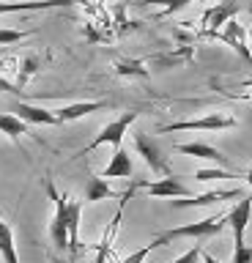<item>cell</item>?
<instances>
[{
    "instance_id": "obj_31",
    "label": "cell",
    "mask_w": 252,
    "mask_h": 263,
    "mask_svg": "<svg viewBox=\"0 0 252 263\" xmlns=\"http://www.w3.org/2000/svg\"><path fill=\"white\" fill-rule=\"evenodd\" d=\"M249 16H252V11H249ZM247 39H249V47H252V22H249V30H247Z\"/></svg>"
},
{
    "instance_id": "obj_27",
    "label": "cell",
    "mask_w": 252,
    "mask_h": 263,
    "mask_svg": "<svg viewBox=\"0 0 252 263\" xmlns=\"http://www.w3.org/2000/svg\"><path fill=\"white\" fill-rule=\"evenodd\" d=\"M118 74H145L143 63H118Z\"/></svg>"
},
{
    "instance_id": "obj_23",
    "label": "cell",
    "mask_w": 252,
    "mask_h": 263,
    "mask_svg": "<svg viewBox=\"0 0 252 263\" xmlns=\"http://www.w3.org/2000/svg\"><path fill=\"white\" fill-rule=\"evenodd\" d=\"M157 247H159V241L153 238V241H148L145 247H140V250H134L132 255H126V258H124V260H118V263H143V260L148 258V255H151L153 250H157Z\"/></svg>"
},
{
    "instance_id": "obj_29",
    "label": "cell",
    "mask_w": 252,
    "mask_h": 263,
    "mask_svg": "<svg viewBox=\"0 0 252 263\" xmlns=\"http://www.w3.org/2000/svg\"><path fill=\"white\" fill-rule=\"evenodd\" d=\"M0 93H20V88L14 85V82H9L3 77V74H0Z\"/></svg>"
},
{
    "instance_id": "obj_19",
    "label": "cell",
    "mask_w": 252,
    "mask_h": 263,
    "mask_svg": "<svg viewBox=\"0 0 252 263\" xmlns=\"http://www.w3.org/2000/svg\"><path fill=\"white\" fill-rule=\"evenodd\" d=\"M0 132L9 135L11 140H20L22 135H28V123L20 121L14 112H0Z\"/></svg>"
},
{
    "instance_id": "obj_21",
    "label": "cell",
    "mask_w": 252,
    "mask_h": 263,
    "mask_svg": "<svg viewBox=\"0 0 252 263\" xmlns=\"http://www.w3.org/2000/svg\"><path fill=\"white\" fill-rule=\"evenodd\" d=\"M195 181H225V178H239L236 173L230 170H217V167H203V170H195Z\"/></svg>"
},
{
    "instance_id": "obj_24",
    "label": "cell",
    "mask_w": 252,
    "mask_h": 263,
    "mask_svg": "<svg viewBox=\"0 0 252 263\" xmlns=\"http://www.w3.org/2000/svg\"><path fill=\"white\" fill-rule=\"evenodd\" d=\"M230 263H252V247L244 241H233V260Z\"/></svg>"
},
{
    "instance_id": "obj_26",
    "label": "cell",
    "mask_w": 252,
    "mask_h": 263,
    "mask_svg": "<svg viewBox=\"0 0 252 263\" xmlns=\"http://www.w3.org/2000/svg\"><path fill=\"white\" fill-rule=\"evenodd\" d=\"M200 255H203V250H200V244H195L192 250H186L181 258H176L173 263H200Z\"/></svg>"
},
{
    "instance_id": "obj_30",
    "label": "cell",
    "mask_w": 252,
    "mask_h": 263,
    "mask_svg": "<svg viewBox=\"0 0 252 263\" xmlns=\"http://www.w3.org/2000/svg\"><path fill=\"white\" fill-rule=\"evenodd\" d=\"M200 260H203V263H219L214 255H208V252H203V255H200Z\"/></svg>"
},
{
    "instance_id": "obj_8",
    "label": "cell",
    "mask_w": 252,
    "mask_h": 263,
    "mask_svg": "<svg viewBox=\"0 0 252 263\" xmlns=\"http://www.w3.org/2000/svg\"><path fill=\"white\" fill-rule=\"evenodd\" d=\"M241 3L239 0H219V3H211V8L203 16V36H211L214 30H219L227 20H233L239 14Z\"/></svg>"
},
{
    "instance_id": "obj_33",
    "label": "cell",
    "mask_w": 252,
    "mask_h": 263,
    "mask_svg": "<svg viewBox=\"0 0 252 263\" xmlns=\"http://www.w3.org/2000/svg\"><path fill=\"white\" fill-rule=\"evenodd\" d=\"M241 88H252V77H249V80H244V82H241Z\"/></svg>"
},
{
    "instance_id": "obj_35",
    "label": "cell",
    "mask_w": 252,
    "mask_h": 263,
    "mask_svg": "<svg viewBox=\"0 0 252 263\" xmlns=\"http://www.w3.org/2000/svg\"><path fill=\"white\" fill-rule=\"evenodd\" d=\"M0 52H3V47H0Z\"/></svg>"
},
{
    "instance_id": "obj_2",
    "label": "cell",
    "mask_w": 252,
    "mask_h": 263,
    "mask_svg": "<svg viewBox=\"0 0 252 263\" xmlns=\"http://www.w3.org/2000/svg\"><path fill=\"white\" fill-rule=\"evenodd\" d=\"M134 151L143 156V162L151 167V173H157V176H173V167H170L162 145L148 132H134Z\"/></svg>"
},
{
    "instance_id": "obj_32",
    "label": "cell",
    "mask_w": 252,
    "mask_h": 263,
    "mask_svg": "<svg viewBox=\"0 0 252 263\" xmlns=\"http://www.w3.org/2000/svg\"><path fill=\"white\" fill-rule=\"evenodd\" d=\"M244 178H247V184H249V186H252V167H249V170H247V176H244Z\"/></svg>"
},
{
    "instance_id": "obj_6",
    "label": "cell",
    "mask_w": 252,
    "mask_h": 263,
    "mask_svg": "<svg viewBox=\"0 0 252 263\" xmlns=\"http://www.w3.org/2000/svg\"><path fill=\"white\" fill-rule=\"evenodd\" d=\"M208 39H219V41H225V44L233 49V52H239V58H241L244 63L252 66V52H249L247 30H244L241 25H239V20H236V16H233V20H227L219 30H214Z\"/></svg>"
},
{
    "instance_id": "obj_25",
    "label": "cell",
    "mask_w": 252,
    "mask_h": 263,
    "mask_svg": "<svg viewBox=\"0 0 252 263\" xmlns=\"http://www.w3.org/2000/svg\"><path fill=\"white\" fill-rule=\"evenodd\" d=\"M28 33L22 30H11V28H0V47H9V44H17V41H22Z\"/></svg>"
},
{
    "instance_id": "obj_15",
    "label": "cell",
    "mask_w": 252,
    "mask_h": 263,
    "mask_svg": "<svg viewBox=\"0 0 252 263\" xmlns=\"http://www.w3.org/2000/svg\"><path fill=\"white\" fill-rule=\"evenodd\" d=\"M11 112L17 115L20 121H25V123H47V126L58 123V118H55L52 110L33 107V104H28V102H14V104H11Z\"/></svg>"
},
{
    "instance_id": "obj_13",
    "label": "cell",
    "mask_w": 252,
    "mask_h": 263,
    "mask_svg": "<svg viewBox=\"0 0 252 263\" xmlns=\"http://www.w3.org/2000/svg\"><path fill=\"white\" fill-rule=\"evenodd\" d=\"M132 195H134V189H129V192L121 195V209L115 211V217L110 219V225H107V230H104V236H102L99 247H96V263H107V255H110L112 238H115V233H118V222H121V217H124V203H126Z\"/></svg>"
},
{
    "instance_id": "obj_3",
    "label": "cell",
    "mask_w": 252,
    "mask_h": 263,
    "mask_svg": "<svg viewBox=\"0 0 252 263\" xmlns=\"http://www.w3.org/2000/svg\"><path fill=\"white\" fill-rule=\"evenodd\" d=\"M47 195L52 197L55 203V214H52V222H50V238L52 244L58 247L61 252L69 250V228H66V195H61L58 189H55V184L50 178H47Z\"/></svg>"
},
{
    "instance_id": "obj_9",
    "label": "cell",
    "mask_w": 252,
    "mask_h": 263,
    "mask_svg": "<svg viewBox=\"0 0 252 263\" xmlns=\"http://www.w3.org/2000/svg\"><path fill=\"white\" fill-rule=\"evenodd\" d=\"M230 197H241V189H211L203 195H189V197H173L176 209H200V205H217Z\"/></svg>"
},
{
    "instance_id": "obj_34",
    "label": "cell",
    "mask_w": 252,
    "mask_h": 263,
    "mask_svg": "<svg viewBox=\"0 0 252 263\" xmlns=\"http://www.w3.org/2000/svg\"><path fill=\"white\" fill-rule=\"evenodd\" d=\"M200 3H219V0H200Z\"/></svg>"
},
{
    "instance_id": "obj_11",
    "label": "cell",
    "mask_w": 252,
    "mask_h": 263,
    "mask_svg": "<svg viewBox=\"0 0 252 263\" xmlns=\"http://www.w3.org/2000/svg\"><path fill=\"white\" fill-rule=\"evenodd\" d=\"M83 200L66 195V228H69V250L71 252H80L83 244H80V217H83Z\"/></svg>"
},
{
    "instance_id": "obj_7",
    "label": "cell",
    "mask_w": 252,
    "mask_h": 263,
    "mask_svg": "<svg viewBox=\"0 0 252 263\" xmlns=\"http://www.w3.org/2000/svg\"><path fill=\"white\" fill-rule=\"evenodd\" d=\"M132 189H145L153 197H189V195H195L181 176H162L159 181H151V184L148 181H134Z\"/></svg>"
},
{
    "instance_id": "obj_4",
    "label": "cell",
    "mask_w": 252,
    "mask_h": 263,
    "mask_svg": "<svg viewBox=\"0 0 252 263\" xmlns=\"http://www.w3.org/2000/svg\"><path fill=\"white\" fill-rule=\"evenodd\" d=\"M137 121V112H124L121 118H115V121H110L107 126H104L99 135H96L91 143H88L83 151H77V156H85V154H91L93 148H99V145H121L124 143V135L129 132V126Z\"/></svg>"
},
{
    "instance_id": "obj_14",
    "label": "cell",
    "mask_w": 252,
    "mask_h": 263,
    "mask_svg": "<svg viewBox=\"0 0 252 263\" xmlns=\"http://www.w3.org/2000/svg\"><path fill=\"white\" fill-rule=\"evenodd\" d=\"M134 173V162L132 156H129V151L124 145H115V154H112V159L107 162V167H104L99 176L102 178H129Z\"/></svg>"
},
{
    "instance_id": "obj_22",
    "label": "cell",
    "mask_w": 252,
    "mask_h": 263,
    "mask_svg": "<svg viewBox=\"0 0 252 263\" xmlns=\"http://www.w3.org/2000/svg\"><path fill=\"white\" fill-rule=\"evenodd\" d=\"M143 3H151V6H162V14H176V11H181L184 6H189L195 3V0H143Z\"/></svg>"
},
{
    "instance_id": "obj_10",
    "label": "cell",
    "mask_w": 252,
    "mask_h": 263,
    "mask_svg": "<svg viewBox=\"0 0 252 263\" xmlns=\"http://www.w3.org/2000/svg\"><path fill=\"white\" fill-rule=\"evenodd\" d=\"M249 214H252V197L241 195L239 203L230 209V214H227V225L233 230V241H244V230H247Z\"/></svg>"
},
{
    "instance_id": "obj_20",
    "label": "cell",
    "mask_w": 252,
    "mask_h": 263,
    "mask_svg": "<svg viewBox=\"0 0 252 263\" xmlns=\"http://www.w3.org/2000/svg\"><path fill=\"white\" fill-rule=\"evenodd\" d=\"M0 255H3L6 263H20L17 247H14V233H11V228L6 225L3 219H0Z\"/></svg>"
},
{
    "instance_id": "obj_16",
    "label": "cell",
    "mask_w": 252,
    "mask_h": 263,
    "mask_svg": "<svg viewBox=\"0 0 252 263\" xmlns=\"http://www.w3.org/2000/svg\"><path fill=\"white\" fill-rule=\"evenodd\" d=\"M102 107H104V102H74V104H66V107L52 110V112H55V118H58V123H69V121L85 118V115L102 110Z\"/></svg>"
},
{
    "instance_id": "obj_12",
    "label": "cell",
    "mask_w": 252,
    "mask_h": 263,
    "mask_svg": "<svg viewBox=\"0 0 252 263\" xmlns=\"http://www.w3.org/2000/svg\"><path fill=\"white\" fill-rule=\"evenodd\" d=\"M176 151L178 154H186V156H195V159H206V162H217V164H222V167H230V162H227V156L222 151H217L214 145H208V143H178L176 145Z\"/></svg>"
},
{
    "instance_id": "obj_28",
    "label": "cell",
    "mask_w": 252,
    "mask_h": 263,
    "mask_svg": "<svg viewBox=\"0 0 252 263\" xmlns=\"http://www.w3.org/2000/svg\"><path fill=\"white\" fill-rule=\"evenodd\" d=\"M36 63H38V61H36V58H28V61H25V63H22V82H25V80L30 77V74H33V71H36Z\"/></svg>"
},
{
    "instance_id": "obj_5",
    "label": "cell",
    "mask_w": 252,
    "mask_h": 263,
    "mask_svg": "<svg viewBox=\"0 0 252 263\" xmlns=\"http://www.w3.org/2000/svg\"><path fill=\"white\" fill-rule=\"evenodd\" d=\"M236 118L225 112H208L203 118H192V121H176L162 126L159 132H219V129H233Z\"/></svg>"
},
{
    "instance_id": "obj_18",
    "label": "cell",
    "mask_w": 252,
    "mask_h": 263,
    "mask_svg": "<svg viewBox=\"0 0 252 263\" xmlns=\"http://www.w3.org/2000/svg\"><path fill=\"white\" fill-rule=\"evenodd\" d=\"M107 197H121L118 192H112V189H110L107 178H102V176H91V178H88L83 203H99V200H107Z\"/></svg>"
},
{
    "instance_id": "obj_1",
    "label": "cell",
    "mask_w": 252,
    "mask_h": 263,
    "mask_svg": "<svg viewBox=\"0 0 252 263\" xmlns=\"http://www.w3.org/2000/svg\"><path fill=\"white\" fill-rule=\"evenodd\" d=\"M225 225H227V214H217V217H206V219L189 222V225H178V228L162 230V233L157 236V241L162 247L167 241H176V238H211V236L222 233Z\"/></svg>"
},
{
    "instance_id": "obj_17",
    "label": "cell",
    "mask_w": 252,
    "mask_h": 263,
    "mask_svg": "<svg viewBox=\"0 0 252 263\" xmlns=\"http://www.w3.org/2000/svg\"><path fill=\"white\" fill-rule=\"evenodd\" d=\"M74 0H30V3H0V14H20V11H44V8L71 6Z\"/></svg>"
}]
</instances>
